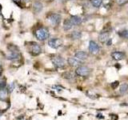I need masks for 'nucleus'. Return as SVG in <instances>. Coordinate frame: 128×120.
<instances>
[{
    "mask_svg": "<svg viewBox=\"0 0 128 120\" xmlns=\"http://www.w3.org/2000/svg\"><path fill=\"white\" fill-rule=\"evenodd\" d=\"M35 36L40 41H44L48 38L49 34H48L47 30L45 28H39L35 31Z\"/></svg>",
    "mask_w": 128,
    "mask_h": 120,
    "instance_id": "obj_1",
    "label": "nucleus"
},
{
    "mask_svg": "<svg viewBox=\"0 0 128 120\" xmlns=\"http://www.w3.org/2000/svg\"><path fill=\"white\" fill-rule=\"evenodd\" d=\"M61 15L55 13H51L48 15V20L53 24L54 26H57L61 22Z\"/></svg>",
    "mask_w": 128,
    "mask_h": 120,
    "instance_id": "obj_2",
    "label": "nucleus"
},
{
    "mask_svg": "<svg viewBox=\"0 0 128 120\" xmlns=\"http://www.w3.org/2000/svg\"><path fill=\"white\" fill-rule=\"evenodd\" d=\"M75 73L78 76H82V77H85L87 76L90 73V69L88 67L85 66H79L77 67V69L75 70Z\"/></svg>",
    "mask_w": 128,
    "mask_h": 120,
    "instance_id": "obj_3",
    "label": "nucleus"
},
{
    "mask_svg": "<svg viewBox=\"0 0 128 120\" xmlns=\"http://www.w3.org/2000/svg\"><path fill=\"white\" fill-rule=\"evenodd\" d=\"M51 62L54 65V66L58 68H61L65 66V60L61 57H58V56L51 58Z\"/></svg>",
    "mask_w": 128,
    "mask_h": 120,
    "instance_id": "obj_4",
    "label": "nucleus"
},
{
    "mask_svg": "<svg viewBox=\"0 0 128 120\" xmlns=\"http://www.w3.org/2000/svg\"><path fill=\"white\" fill-rule=\"evenodd\" d=\"M48 45L53 49H57L62 45V42L59 38H50L48 41Z\"/></svg>",
    "mask_w": 128,
    "mask_h": 120,
    "instance_id": "obj_5",
    "label": "nucleus"
},
{
    "mask_svg": "<svg viewBox=\"0 0 128 120\" xmlns=\"http://www.w3.org/2000/svg\"><path fill=\"white\" fill-rule=\"evenodd\" d=\"M42 51V49L40 46L37 43H34L33 45L30 46V52L31 54L33 55H38L40 53H41Z\"/></svg>",
    "mask_w": 128,
    "mask_h": 120,
    "instance_id": "obj_6",
    "label": "nucleus"
},
{
    "mask_svg": "<svg viewBox=\"0 0 128 120\" xmlns=\"http://www.w3.org/2000/svg\"><path fill=\"white\" fill-rule=\"evenodd\" d=\"M89 50L91 54H97L99 51V46L95 42L90 41L89 42Z\"/></svg>",
    "mask_w": 128,
    "mask_h": 120,
    "instance_id": "obj_7",
    "label": "nucleus"
},
{
    "mask_svg": "<svg viewBox=\"0 0 128 120\" xmlns=\"http://www.w3.org/2000/svg\"><path fill=\"white\" fill-rule=\"evenodd\" d=\"M68 64L71 66H79L82 64V61L76 58H69L67 59Z\"/></svg>",
    "mask_w": 128,
    "mask_h": 120,
    "instance_id": "obj_8",
    "label": "nucleus"
},
{
    "mask_svg": "<svg viewBox=\"0 0 128 120\" xmlns=\"http://www.w3.org/2000/svg\"><path fill=\"white\" fill-rule=\"evenodd\" d=\"M111 57L115 60H122L125 58V54L122 53V52H119V51H114L111 54Z\"/></svg>",
    "mask_w": 128,
    "mask_h": 120,
    "instance_id": "obj_9",
    "label": "nucleus"
},
{
    "mask_svg": "<svg viewBox=\"0 0 128 120\" xmlns=\"http://www.w3.org/2000/svg\"><path fill=\"white\" fill-rule=\"evenodd\" d=\"M98 39H99V41L102 43L106 42L110 39V34L108 33V32H102V33L99 34Z\"/></svg>",
    "mask_w": 128,
    "mask_h": 120,
    "instance_id": "obj_10",
    "label": "nucleus"
},
{
    "mask_svg": "<svg viewBox=\"0 0 128 120\" xmlns=\"http://www.w3.org/2000/svg\"><path fill=\"white\" fill-rule=\"evenodd\" d=\"M74 56H75L76 58L81 60V61L86 60L87 58V57H88L87 54L86 53V52H84V51H78V52H76Z\"/></svg>",
    "mask_w": 128,
    "mask_h": 120,
    "instance_id": "obj_11",
    "label": "nucleus"
},
{
    "mask_svg": "<svg viewBox=\"0 0 128 120\" xmlns=\"http://www.w3.org/2000/svg\"><path fill=\"white\" fill-rule=\"evenodd\" d=\"M72 26H73V24H72L70 19H65V21L63 22V29L64 30L68 31L70 30Z\"/></svg>",
    "mask_w": 128,
    "mask_h": 120,
    "instance_id": "obj_12",
    "label": "nucleus"
},
{
    "mask_svg": "<svg viewBox=\"0 0 128 120\" xmlns=\"http://www.w3.org/2000/svg\"><path fill=\"white\" fill-rule=\"evenodd\" d=\"M70 19L73 25H79V24H81V22H82V18L77 15L71 16V18Z\"/></svg>",
    "mask_w": 128,
    "mask_h": 120,
    "instance_id": "obj_13",
    "label": "nucleus"
},
{
    "mask_svg": "<svg viewBox=\"0 0 128 120\" xmlns=\"http://www.w3.org/2000/svg\"><path fill=\"white\" fill-rule=\"evenodd\" d=\"M19 57V53L18 51L16 50H12L10 51V54L7 56V58L8 59H10V60H14V59H17Z\"/></svg>",
    "mask_w": 128,
    "mask_h": 120,
    "instance_id": "obj_14",
    "label": "nucleus"
},
{
    "mask_svg": "<svg viewBox=\"0 0 128 120\" xmlns=\"http://www.w3.org/2000/svg\"><path fill=\"white\" fill-rule=\"evenodd\" d=\"M42 9V4L39 2H36L34 3V10L35 12H40Z\"/></svg>",
    "mask_w": 128,
    "mask_h": 120,
    "instance_id": "obj_15",
    "label": "nucleus"
},
{
    "mask_svg": "<svg viewBox=\"0 0 128 120\" xmlns=\"http://www.w3.org/2000/svg\"><path fill=\"white\" fill-rule=\"evenodd\" d=\"M81 33H80L79 31H77V30H74L71 33V38L73 39H79L81 38Z\"/></svg>",
    "mask_w": 128,
    "mask_h": 120,
    "instance_id": "obj_16",
    "label": "nucleus"
},
{
    "mask_svg": "<svg viewBox=\"0 0 128 120\" xmlns=\"http://www.w3.org/2000/svg\"><path fill=\"white\" fill-rule=\"evenodd\" d=\"M102 0H91V4L94 7H99L102 5Z\"/></svg>",
    "mask_w": 128,
    "mask_h": 120,
    "instance_id": "obj_17",
    "label": "nucleus"
},
{
    "mask_svg": "<svg viewBox=\"0 0 128 120\" xmlns=\"http://www.w3.org/2000/svg\"><path fill=\"white\" fill-rule=\"evenodd\" d=\"M127 90H128V85L127 84L124 83L121 86H120V92H121L122 94H125Z\"/></svg>",
    "mask_w": 128,
    "mask_h": 120,
    "instance_id": "obj_18",
    "label": "nucleus"
},
{
    "mask_svg": "<svg viewBox=\"0 0 128 120\" xmlns=\"http://www.w3.org/2000/svg\"><path fill=\"white\" fill-rule=\"evenodd\" d=\"M119 36L124 38H128V30H125L119 32Z\"/></svg>",
    "mask_w": 128,
    "mask_h": 120,
    "instance_id": "obj_19",
    "label": "nucleus"
},
{
    "mask_svg": "<svg viewBox=\"0 0 128 120\" xmlns=\"http://www.w3.org/2000/svg\"><path fill=\"white\" fill-rule=\"evenodd\" d=\"M6 94H7V91L5 88L0 90V98H5L6 97Z\"/></svg>",
    "mask_w": 128,
    "mask_h": 120,
    "instance_id": "obj_20",
    "label": "nucleus"
},
{
    "mask_svg": "<svg viewBox=\"0 0 128 120\" xmlns=\"http://www.w3.org/2000/svg\"><path fill=\"white\" fill-rule=\"evenodd\" d=\"M62 77L66 79H70L73 78V74H72L70 72H66V73H64L62 74Z\"/></svg>",
    "mask_w": 128,
    "mask_h": 120,
    "instance_id": "obj_21",
    "label": "nucleus"
},
{
    "mask_svg": "<svg viewBox=\"0 0 128 120\" xmlns=\"http://www.w3.org/2000/svg\"><path fill=\"white\" fill-rule=\"evenodd\" d=\"M118 84H119L118 81H115V82H112V83H111V87L113 88V89H115V88L118 86Z\"/></svg>",
    "mask_w": 128,
    "mask_h": 120,
    "instance_id": "obj_22",
    "label": "nucleus"
},
{
    "mask_svg": "<svg viewBox=\"0 0 128 120\" xmlns=\"http://www.w3.org/2000/svg\"><path fill=\"white\" fill-rule=\"evenodd\" d=\"M14 89V83L12 82L10 85V86H9V90H8V91H9L10 93H11V92L13 91Z\"/></svg>",
    "mask_w": 128,
    "mask_h": 120,
    "instance_id": "obj_23",
    "label": "nucleus"
},
{
    "mask_svg": "<svg viewBox=\"0 0 128 120\" xmlns=\"http://www.w3.org/2000/svg\"><path fill=\"white\" fill-rule=\"evenodd\" d=\"M6 86V82L5 81H2L0 82V90L1 89H4Z\"/></svg>",
    "mask_w": 128,
    "mask_h": 120,
    "instance_id": "obj_24",
    "label": "nucleus"
},
{
    "mask_svg": "<svg viewBox=\"0 0 128 120\" xmlns=\"http://www.w3.org/2000/svg\"><path fill=\"white\" fill-rule=\"evenodd\" d=\"M128 2V0H118V3L119 5H123V4H125Z\"/></svg>",
    "mask_w": 128,
    "mask_h": 120,
    "instance_id": "obj_25",
    "label": "nucleus"
},
{
    "mask_svg": "<svg viewBox=\"0 0 128 120\" xmlns=\"http://www.w3.org/2000/svg\"><path fill=\"white\" fill-rule=\"evenodd\" d=\"M13 2H14L15 3H17V4H19L20 2H21V0H13ZM20 5V4H19Z\"/></svg>",
    "mask_w": 128,
    "mask_h": 120,
    "instance_id": "obj_26",
    "label": "nucleus"
},
{
    "mask_svg": "<svg viewBox=\"0 0 128 120\" xmlns=\"http://www.w3.org/2000/svg\"><path fill=\"white\" fill-rule=\"evenodd\" d=\"M0 69H1V63H0Z\"/></svg>",
    "mask_w": 128,
    "mask_h": 120,
    "instance_id": "obj_27",
    "label": "nucleus"
},
{
    "mask_svg": "<svg viewBox=\"0 0 128 120\" xmlns=\"http://www.w3.org/2000/svg\"><path fill=\"white\" fill-rule=\"evenodd\" d=\"M60 1H66V0H60Z\"/></svg>",
    "mask_w": 128,
    "mask_h": 120,
    "instance_id": "obj_28",
    "label": "nucleus"
},
{
    "mask_svg": "<svg viewBox=\"0 0 128 120\" xmlns=\"http://www.w3.org/2000/svg\"><path fill=\"white\" fill-rule=\"evenodd\" d=\"M70 1H74V0H70Z\"/></svg>",
    "mask_w": 128,
    "mask_h": 120,
    "instance_id": "obj_29",
    "label": "nucleus"
}]
</instances>
